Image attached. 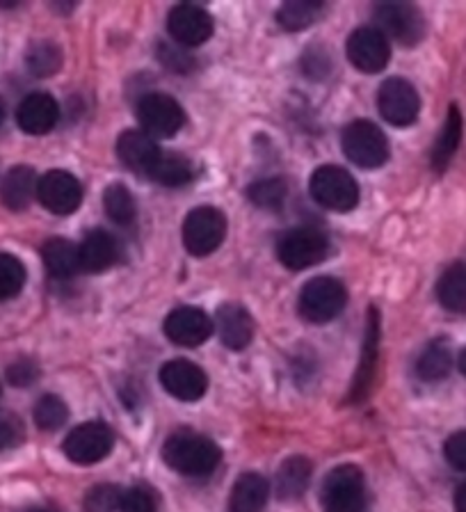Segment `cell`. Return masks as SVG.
<instances>
[{"instance_id": "obj_40", "label": "cell", "mask_w": 466, "mask_h": 512, "mask_svg": "<svg viewBox=\"0 0 466 512\" xmlns=\"http://www.w3.org/2000/svg\"><path fill=\"white\" fill-rule=\"evenodd\" d=\"M302 64H304V74H309L313 78H323L329 74V69H332V58H329L325 48L313 46L309 51H304Z\"/></svg>"}, {"instance_id": "obj_32", "label": "cell", "mask_w": 466, "mask_h": 512, "mask_svg": "<svg viewBox=\"0 0 466 512\" xmlns=\"http://www.w3.org/2000/svg\"><path fill=\"white\" fill-rule=\"evenodd\" d=\"M26 67L32 76H55L62 67V51L53 42H35L26 53Z\"/></svg>"}, {"instance_id": "obj_25", "label": "cell", "mask_w": 466, "mask_h": 512, "mask_svg": "<svg viewBox=\"0 0 466 512\" xmlns=\"http://www.w3.org/2000/svg\"><path fill=\"white\" fill-rule=\"evenodd\" d=\"M44 266L48 275L55 279H71L80 268V252L78 245L67 238H51L42 250Z\"/></svg>"}, {"instance_id": "obj_22", "label": "cell", "mask_w": 466, "mask_h": 512, "mask_svg": "<svg viewBox=\"0 0 466 512\" xmlns=\"http://www.w3.org/2000/svg\"><path fill=\"white\" fill-rule=\"evenodd\" d=\"M311 462L302 455H293L284 464H281L277 471V483L275 492L281 501H297L300 496L307 492L311 483Z\"/></svg>"}, {"instance_id": "obj_39", "label": "cell", "mask_w": 466, "mask_h": 512, "mask_svg": "<svg viewBox=\"0 0 466 512\" xmlns=\"http://www.w3.org/2000/svg\"><path fill=\"white\" fill-rule=\"evenodd\" d=\"M39 378V366L32 359H16L14 364L7 368V382L12 387H30Z\"/></svg>"}, {"instance_id": "obj_21", "label": "cell", "mask_w": 466, "mask_h": 512, "mask_svg": "<svg viewBox=\"0 0 466 512\" xmlns=\"http://www.w3.org/2000/svg\"><path fill=\"white\" fill-rule=\"evenodd\" d=\"M80 268L87 272H103L117 261V240L106 229H92L78 245Z\"/></svg>"}, {"instance_id": "obj_3", "label": "cell", "mask_w": 466, "mask_h": 512, "mask_svg": "<svg viewBox=\"0 0 466 512\" xmlns=\"http://www.w3.org/2000/svg\"><path fill=\"white\" fill-rule=\"evenodd\" d=\"M341 147L350 163L364 167V170L382 167L389 158L387 135L373 122H368V119H359V122L345 126L341 135Z\"/></svg>"}, {"instance_id": "obj_41", "label": "cell", "mask_w": 466, "mask_h": 512, "mask_svg": "<svg viewBox=\"0 0 466 512\" xmlns=\"http://www.w3.org/2000/svg\"><path fill=\"white\" fill-rule=\"evenodd\" d=\"M23 437H26V430H23L19 419H14V416L0 419V451H10V448L19 446Z\"/></svg>"}, {"instance_id": "obj_24", "label": "cell", "mask_w": 466, "mask_h": 512, "mask_svg": "<svg viewBox=\"0 0 466 512\" xmlns=\"http://www.w3.org/2000/svg\"><path fill=\"white\" fill-rule=\"evenodd\" d=\"M270 499V485L261 474H243L231 490V512H261Z\"/></svg>"}, {"instance_id": "obj_35", "label": "cell", "mask_w": 466, "mask_h": 512, "mask_svg": "<svg viewBox=\"0 0 466 512\" xmlns=\"http://www.w3.org/2000/svg\"><path fill=\"white\" fill-rule=\"evenodd\" d=\"M26 284V268L12 254L0 252V302L12 300Z\"/></svg>"}, {"instance_id": "obj_18", "label": "cell", "mask_w": 466, "mask_h": 512, "mask_svg": "<svg viewBox=\"0 0 466 512\" xmlns=\"http://www.w3.org/2000/svg\"><path fill=\"white\" fill-rule=\"evenodd\" d=\"M58 119V101H55L51 94L44 92L26 96V99L19 103V108H16V122H19L21 131L28 135H44L48 131H53Z\"/></svg>"}, {"instance_id": "obj_20", "label": "cell", "mask_w": 466, "mask_h": 512, "mask_svg": "<svg viewBox=\"0 0 466 512\" xmlns=\"http://www.w3.org/2000/svg\"><path fill=\"white\" fill-rule=\"evenodd\" d=\"M377 346H380V318H377V311L371 309V314H368L366 339H364V348H361L357 375H355V382H352V394H350L352 403H361V400L368 396V389H371L373 378H375Z\"/></svg>"}, {"instance_id": "obj_30", "label": "cell", "mask_w": 466, "mask_h": 512, "mask_svg": "<svg viewBox=\"0 0 466 512\" xmlns=\"http://www.w3.org/2000/svg\"><path fill=\"white\" fill-rule=\"evenodd\" d=\"M320 12H323V3L318 0H288L279 7L277 21L284 30L297 32L309 28Z\"/></svg>"}, {"instance_id": "obj_14", "label": "cell", "mask_w": 466, "mask_h": 512, "mask_svg": "<svg viewBox=\"0 0 466 512\" xmlns=\"http://www.w3.org/2000/svg\"><path fill=\"white\" fill-rule=\"evenodd\" d=\"M160 384L170 396L183 403H195L206 394L208 378L202 368L188 359H172L160 368Z\"/></svg>"}, {"instance_id": "obj_23", "label": "cell", "mask_w": 466, "mask_h": 512, "mask_svg": "<svg viewBox=\"0 0 466 512\" xmlns=\"http://www.w3.org/2000/svg\"><path fill=\"white\" fill-rule=\"evenodd\" d=\"M37 176L28 165H19L5 174L3 186H0V199L10 211H23L37 195Z\"/></svg>"}, {"instance_id": "obj_45", "label": "cell", "mask_w": 466, "mask_h": 512, "mask_svg": "<svg viewBox=\"0 0 466 512\" xmlns=\"http://www.w3.org/2000/svg\"><path fill=\"white\" fill-rule=\"evenodd\" d=\"M3 122H5V101L0 99V126H3Z\"/></svg>"}, {"instance_id": "obj_31", "label": "cell", "mask_w": 466, "mask_h": 512, "mask_svg": "<svg viewBox=\"0 0 466 512\" xmlns=\"http://www.w3.org/2000/svg\"><path fill=\"white\" fill-rule=\"evenodd\" d=\"M288 186L279 176H270V179H259L247 188V199L254 206L263 208V211H279L286 204Z\"/></svg>"}, {"instance_id": "obj_27", "label": "cell", "mask_w": 466, "mask_h": 512, "mask_svg": "<svg viewBox=\"0 0 466 512\" xmlns=\"http://www.w3.org/2000/svg\"><path fill=\"white\" fill-rule=\"evenodd\" d=\"M437 300L444 309L462 314L466 311V266L455 263L437 282Z\"/></svg>"}, {"instance_id": "obj_33", "label": "cell", "mask_w": 466, "mask_h": 512, "mask_svg": "<svg viewBox=\"0 0 466 512\" xmlns=\"http://www.w3.org/2000/svg\"><path fill=\"white\" fill-rule=\"evenodd\" d=\"M103 208H106L108 218L117 224H131L138 215L135 199L124 183H110L103 192Z\"/></svg>"}, {"instance_id": "obj_13", "label": "cell", "mask_w": 466, "mask_h": 512, "mask_svg": "<svg viewBox=\"0 0 466 512\" xmlns=\"http://www.w3.org/2000/svg\"><path fill=\"white\" fill-rule=\"evenodd\" d=\"M348 58L364 74H380L391 58L389 39L377 28H359L348 39Z\"/></svg>"}, {"instance_id": "obj_34", "label": "cell", "mask_w": 466, "mask_h": 512, "mask_svg": "<svg viewBox=\"0 0 466 512\" xmlns=\"http://www.w3.org/2000/svg\"><path fill=\"white\" fill-rule=\"evenodd\" d=\"M69 419V407L60 396H42L35 405V423L37 428H42L46 432H53L62 428Z\"/></svg>"}, {"instance_id": "obj_4", "label": "cell", "mask_w": 466, "mask_h": 512, "mask_svg": "<svg viewBox=\"0 0 466 512\" xmlns=\"http://www.w3.org/2000/svg\"><path fill=\"white\" fill-rule=\"evenodd\" d=\"M311 197L336 213H348L359 202V186L348 170L336 165L318 167L311 176Z\"/></svg>"}, {"instance_id": "obj_46", "label": "cell", "mask_w": 466, "mask_h": 512, "mask_svg": "<svg viewBox=\"0 0 466 512\" xmlns=\"http://www.w3.org/2000/svg\"><path fill=\"white\" fill-rule=\"evenodd\" d=\"M28 512H58V510H53V508H30Z\"/></svg>"}, {"instance_id": "obj_17", "label": "cell", "mask_w": 466, "mask_h": 512, "mask_svg": "<svg viewBox=\"0 0 466 512\" xmlns=\"http://www.w3.org/2000/svg\"><path fill=\"white\" fill-rule=\"evenodd\" d=\"M163 151L144 131H126L117 140V156L126 170L149 176Z\"/></svg>"}, {"instance_id": "obj_9", "label": "cell", "mask_w": 466, "mask_h": 512, "mask_svg": "<svg viewBox=\"0 0 466 512\" xmlns=\"http://www.w3.org/2000/svg\"><path fill=\"white\" fill-rule=\"evenodd\" d=\"M112 446H115V432L101 421H87L69 432L64 439L62 451L71 462L76 464H96L108 458Z\"/></svg>"}, {"instance_id": "obj_37", "label": "cell", "mask_w": 466, "mask_h": 512, "mask_svg": "<svg viewBox=\"0 0 466 512\" xmlns=\"http://www.w3.org/2000/svg\"><path fill=\"white\" fill-rule=\"evenodd\" d=\"M156 53H158V60L163 62L167 69L174 71V74H181V76L190 74V71L195 69V64H197L195 58H192L188 51H183L179 44L163 42V44H158Z\"/></svg>"}, {"instance_id": "obj_2", "label": "cell", "mask_w": 466, "mask_h": 512, "mask_svg": "<svg viewBox=\"0 0 466 512\" xmlns=\"http://www.w3.org/2000/svg\"><path fill=\"white\" fill-rule=\"evenodd\" d=\"M323 512H366V483L355 464H341L329 471L323 485Z\"/></svg>"}, {"instance_id": "obj_1", "label": "cell", "mask_w": 466, "mask_h": 512, "mask_svg": "<svg viewBox=\"0 0 466 512\" xmlns=\"http://www.w3.org/2000/svg\"><path fill=\"white\" fill-rule=\"evenodd\" d=\"M163 460L176 474L204 478L218 469L222 460L220 446L197 432H176L163 446Z\"/></svg>"}, {"instance_id": "obj_12", "label": "cell", "mask_w": 466, "mask_h": 512, "mask_svg": "<svg viewBox=\"0 0 466 512\" xmlns=\"http://www.w3.org/2000/svg\"><path fill=\"white\" fill-rule=\"evenodd\" d=\"M37 199L46 211L55 215H69L83 202V186L74 174L53 170L44 174L37 183Z\"/></svg>"}, {"instance_id": "obj_5", "label": "cell", "mask_w": 466, "mask_h": 512, "mask_svg": "<svg viewBox=\"0 0 466 512\" xmlns=\"http://www.w3.org/2000/svg\"><path fill=\"white\" fill-rule=\"evenodd\" d=\"M348 304V291L336 277H313L300 293V311L309 323H329Z\"/></svg>"}, {"instance_id": "obj_28", "label": "cell", "mask_w": 466, "mask_h": 512, "mask_svg": "<svg viewBox=\"0 0 466 512\" xmlns=\"http://www.w3.org/2000/svg\"><path fill=\"white\" fill-rule=\"evenodd\" d=\"M195 176V170H192V163L186 156L179 154H160L158 163L151 170L149 179H154L160 186L167 188H181L188 186Z\"/></svg>"}, {"instance_id": "obj_43", "label": "cell", "mask_w": 466, "mask_h": 512, "mask_svg": "<svg viewBox=\"0 0 466 512\" xmlns=\"http://www.w3.org/2000/svg\"><path fill=\"white\" fill-rule=\"evenodd\" d=\"M455 510L457 512H466V483H462L455 490Z\"/></svg>"}, {"instance_id": "obj_10", "label": "cell", "mask_w": 466, "mask_h": 512, "mask_svg": "<svg viewBox=\"0 0 466 512\" xmlns=\"http://www.w3.org/2000/svg\"><path fill=\"white\" fill-rule=\"evenodd\" d=\"M375 23L384 37L403 46H416L425 37V19L409 3H382L375 7Z\"/></svg>"}, {"instance_id": "obj_15", "label": "cell", "mask_w": 466, "mask_h": 512, "mask_svg": "<svg viewBox=\"0 0 466 512\" xmlns=\"http://www.w3.org/2000/svg\"><path fill=\"white\" fill-rule=\"evenodd\" d=\"M165 334L176 346L197 348L213 334V320L197 307H179L165 318Z\"/></svg>"}, {"instance_id": "obj_7", "label": "cell", "mask_w": 466, "mask_h": 512, "mask_svg": "<svg viewBox=\"0 0 466 512\" xmlns=\"http://www.w3.org/2000/svg\"><path fill=\"white\" fill-rule=\"evenodd\" d=\"M227 236V218L213 206H199L183 222V243L195 256L213 254Z\"/></svg>"}, {"instance_id": "obj_29", "label": "cell", "mask_w": 466, "mask_h": 512, "mask_svg": "<svg viewBox=\"0 0 466 512\" xmlns=\"http://www.w3.org/2000/svg\"><path fill=\"white\" fill-rule=\"evenodd\" d=\"M453 368V355L451 348L446 346L444 341L430 343L428 348L421 352L419 362H416V373L425 382H437L444 380Z\"/></svg>"}, {"instance_id": "obj_8", "label": "cell", "mask_w": 466, "mask_h": 512, "mask_svg": "<svg viewBox=\"0 0 466 512\" xmlns=\"http://www.w3.org/2000/svg\"><path fill=\"white\" fill-rule=\"evenodd\" d=\"M138 119L151 138H172L186 124V112L170 94L151 92L138 103Z\"/></svg>"}, {"instance_id": "obj_38", "label": "cell", "mask_w": 466, "mask_h": 512, "mask_svg": "<svg viewBox=\"0 0 466 512\" xmlns=\"http://www.w3.org/2000/svg\"><path fill=\"white\" fill-rule=\"evenodd\" d=\"M119 512H158L156 494L149 487L135 485L131 490H124L122 503H119Z\"/></svg>"}, {"instance_id": "obj_6", "label": "cell", "mask_w": 466, "mask_h": 512, "mask_svg": "<svg viewBox=\"0 0 466 512\" xmlns=\"http://www.w3.org/2000/svg\"><path fill=\"white\" fill-rule=\"evenodd\" d=\"M329 254V240L323 231L297 227L286 231L277 243V256L288 270H307Z\"/></svg>"}, {"instance_id": "obj_44", "label": "cell", "mask_w": 466, "mask_h": 512, "mask_svg": "<svg viewBox=\"0 0 466 512\" xmlns=\"http://www.w3.org/2000/svg\"><path fill=\"white\" fill-rule=\"evenodd\" d=\"M460 371L466 375V350H462V355H460Z\"/></svg>"}, {"instance_id": "obj_26", "label": "cell", "mask_w": 466, "mask_h": 512, "mask_svg": "<svg viewBox=\"0 0 466 512\" xmlns=\"http://www.w3.org/2000/svg\"><path fill=\"white\" fill-rule=\"evenodd\" d=\"M460 140H462V115L460 110L451 106L446 124L441 128L435 147H432V167H435V170L439 172L446 170L448 163H451V158L455 156L457 147H460Z\"/></svg>"}, {"instance_id": "obj_42", "label": "cell", "mask_w": 466, "mask_h": 512, "mask_svg": "<svg viewBox=\"0 0 466 512\" xmlns=\"http://www.w3.org/2000/svg\"><path fill=\"white\" fill-rule=\"evenodd\" d=\"M444 451H446V460L451 462L455 469L466 471V430L455 432V435L448 437Z\"/></svg>"}, {"instance_id": "obj_11", "label": "cell", "mask_w": 466, "mask_h": 512, "mask_svg": "<svg viewBox=\"0 0 466 512\" xmlns=\"http://www.w3.org/2000/svg\"><path fill=\"white\" fill-rule=\"evenodd\" d=\"M377 110L393 126L414 124L421 110L419 92L405 78H387L377 90Z\"/></svg>"}, {"instance_id": "obj_19", "label": "cell", "mask_w": 466, "mask_h": 512, "mask_svg": "<svg viewBox=\"0 0 466 512\" xmlns=\"http://www.w3.org/2000/svg\"><path fill=\"white\" fill-rule=\"evenodd\" d=\"M215 330L229 350H245L254 339V320L240 304H222L215 316Z\"/></svg>"}, {"instance_id": "obj_36", "label": "cell", "mask_w": 466, "mask_h": 512, "mask_svg": "<svg viewBox=\"0 0 466 512\" xmlns=\"http://www.w3.org/2000/svg\"><path fill=\"white\" fill-rule=\"evenodd\" d=\"M124 490L117 485H96L85 494V510L87 512H115L122 503Z\"/></svg>"}, {"instance_id": "obj_16", "label": "cell", "mask_w": 466, "mask_h": 512, "mask_svg": "<svg viewBox=\"0 0 466 512\" xmlns=\"http://www.w3.org/2000/svg\"><path fill=\"white\" fill-rule=\"evenodd\" d=\"M167 28L176 44L202 46L213 35V19L204 7L176 5L167 19Z\"/></svg>"}]
</instances>
